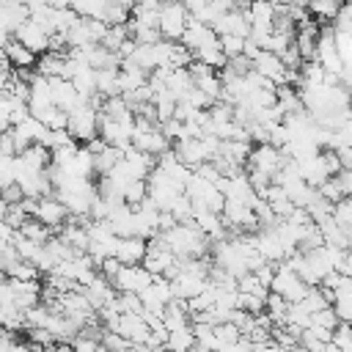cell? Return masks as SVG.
<instances>
[{
    "label": "cell",
    "instance_id": "1",
    "mask_svg": "<svg viewBox=\"0 0 352 352\" xmlns=\"http://www.w3.org/2000/svg\"><path fill=\"white\" fill-rule=\"evenodd\" d=\"M69 132L77 143H91L94 138H99V107H94L91 102L77 104L69 113Z\"/></svg>",
    "mask_w": 352,
    "mask_h": 352
},
{
    "label": "cell",
    "instance_id": "2",
    "mask_svg": "<svg viewBox=\"0 0 352 352\" xmlns=\"http://www.w3.org/2000/svg\"><path fill=\"white\" fill-rule=\"evenodd\" d=\"M187 25H190V11L184 8L182 0L162 3V8H160V30H162V38L182 41Z\"/></svg>",
    "mask_w": 352,
    "mask_h": 352
},
{
    "label": "cell",
    "instance_id": "3",
    "mask_svg": "<svg viewBox=\"0 0 352 352\" xmlns=\"http://www.w3.org/2000/svg\"><path fill=\"white\" fill-rule=\"evenodd\" d=\"M272 292H278V294H283L289 302H300V300H305V294L311 292V286L286 264V261H280L278 264V270H275V280H272Z\"/></svg>",
    "mask_w": 352,
    "mask_h": 352
},
{
    "label": "cell",
    "instance_id": "4",
    "mask_svg": "<svg viewBox=\"0 0 352 352\" xmlns=\"http://www.w3.org/2000/svg\"><path fill=\"white\" fill-rule=\"evenodd\" d=\"M36 220H41L44 226H50L55 234L63 228V223H66V217H72V212H69V206L58 198V195H44V198H38V204H36V214H33Z\"/></svg>",
    "mask_w": 352,
    "mask_h": 352
},
{
    "label": "cell",
    "instance_id": "5",
    "mask_svg": "<svg viewBox=\"0 0 352 352\" xmlns=\"http://www.w3.org/2000/svg\"><path fill=\"white\" fill-rule=\"evenodd\" d=\"M286 157L278 146L272 143H256L253 151H250V160H248V168H256V170H264L270 176H275L280 168H283Z\"/></svg>",
    "mask_w": 352,
    "mask_h": 352
},
{
    "label": "cell",
    "instance_id": "6",
    "mask_svg": "<svg viewBox=\"0 0 352 352\" xmlns=\"http://www.w3.org/2000/svg\"><path fill=\"white\" fill-rule=\"evenodd\" d=\"M212 28H214L220 36H242V38H248L250 30H253L248 8H231V11L220 14V19H217Z\"/></svg>",
    "mask_w": 352,
    "mask_h": 352
},
{
    "label": "cell",
    "instance_id": "7",
    "mask_svg": "<svg viewBox=\"0 0 352 352\" xmlns=\"http://www.w3.org/2000/svg\"><path fill=\"white\" fill-rule=\"evenodd\" d=\"M154 278H157V275H151L143 264H124L121 272L113 278V283H116L118 292H138V294H140Z\"/></svg>",
    "mask_w": 352,
    "mask_h": 352
},
{
    "label": "cell",
    "instance_id": "8",
    "mask_svg": "<svg viewBox=\"0 0 352 352\" xmlns=\"http://www.w3.org/2000/svg\"><path fill=\"white\" fill-rule=\"evenodd\" d=\"M253 69L258 74H264L267 80H272L275 85H286V74H289V66L283 63L280 55L270 52V50H261L256 58H253Z\"/></svg>",
    "mask_w": 352,
    "mask_h": 352
},
{
    "label": "cell",
    "instance_id": "9",
    "mask_svg": "<svg viewBox=\"0 0 352 352\" xmlns=\"http://www.w3.org/2000/svg\"><path fill=\"white\" fill-rule=\"evenodd\" d=\"M173 154H176L187 168H192V170H198L204 162L212 160V157H209V148L204 146L201 138H187V140L173 143Z\"/></svg>",
    "mask_w": 352,
    "mask_h": 352
},
{
    "label": "cell",
    "instance_id": "10",
    "mask_svg": "<svg viewBox=\"0 0 352 352\" xmlns=\"http://www.w3.org/2000/svg\"><path fill=\"white\" fill-rule=\"evenodd\" d=\"M28 50H33L36 55H44V52H50V44H52V36L38 25V22H33V19H28V22H22V28L14 33Z\"/></svg>",
    "mask_w": 352,
    "mask_h": 352
},
{
    "label": "cell",
    "instance_id": "11",
    "mask_svg": "<svg viewBox=\"0 0 352 352\" xmlns=\"http://www.w3.org/2000/svg\"><path fill=\"white\" fill-rule=\"evenodd\" d=\"M116 330L132 344H146L151 336V324L143 319V314H121Z\"/></svg>",
    "mask_w": 352,
    "mask_h": 352
},
{
    "label": "cell",
    "instance_id": "12",
    "mask_svg": "<svg viewBox=\"0 0 352 352\" xmlns=\"http://www.w3.org/2000/svg\"><path fill=\"white\" fill-rule=\"evenodd\" d=\"M214 41H220V33H217L212 25H206V22L190 16V25H187V30H184V36H182V44H187V47L195 52V50H201V47H206V44H214Z\"/></svg>",
    "mask_w": 352,
    "mask_h": 352
},
{
    "label": "cell",
    "instance_id": "13",
    "mask_svg": "<svg viewBox=\"0 0 352 352\" xmlns=\"http://www.w3.org/2000/svg\"><path fill=\"white\" fill-rule=\"evenodd\" d=\"M50 88H52V102H55L60 110H66V113H72L77 104L85 102V99L77 94L74 82L66 80V77H50Z\"/></svg>",
    "mask_w": 352,
    "mask_h": 352
},
{
    "label": "cell",
    "instance_id": "14",
    "mask_svg": "<svg viewBox=\"0 0 352 352\" xmlns=\"http://www.w3.org/2000/svg\"><path fill=\"white\" fill-rule=\"evenodd\" d=\"M148 256V239L146 236H121L116 248V258L121 264H143Z\"/></svg>",
    "mask_w": 352,
    "mask_h": 352
},
{
    "label": "cell",
    "instance_id": "15",
    "mask_svg": "<svg viewBox=\"0 0 352 352\" xmlns=\"http://www.w3.org/2000/svg\"><path fill=\"white\" fill-rule=\"evenodd\" d=\"M3 52H6V60H8L14 69H30V66L38 63V55H36L33 50H28L16 36H6Z\"/></svg>",
    "mask_w": 352,
    "mask_h": 352
},
{
    "label": "cell",
    "instance_id": "16",
    "mask_svg": "<svg viewBox=\"0 0 352 352\" xmlns=\"http://www.w3.org/2000/svg\"><path fill=\"white\" fill-rule=\"evenodd\" d=\"M165 85H168V91L182 102V99L195 88V80H192L190 69H170V74H168Z\"/></svg>",
    "mask_w": 352,
    "mask_h": 352
},
{
    "label": "cell",
    "instance_id": "17",
    "mask_svg": "<svg viewBox=\"0 0 352 352\" xmlns=\"http://www.w3.org/2000/svg\"><path fill=\"white\" fill-rule=\"evenodd\" d=\"M118 72H121V69H96V91H99V96H104V99L121 96Z\"/></svg>",
    "mask_w": 352,
    "mask_h": 352
},
{
    "label": "cell",
    "instance_id": "18",
    "mask_svg": "<svg viewBox=\"0 0 352 352\" xmlns=\"http://www.w3.org/2000/svg\"><path fill=\"white\" fill-rule=\"evenodd\" d=\"M195 344H198L195 341V330L190 324V327H182V330H170L165 349H170V352H192Z\"/></svg>",
    "mask_w": 352,
    "mask_h": 352
},
{
    "label": "cell",
    "instance_id": "19",
    "mask_svg": "<svg viewBox=\"0 0 352 352\" xmlns=\"http://www.w3.org/2000/svg\"><path fill=\"white\" fill-rule=\"evenodd\" d=\"M19 234H25L28 239H33V242H41V245H44L47 239H52V236H55V231H52L50 226H44L41 220H36V217H30V220H28V223L19 228Z\"/></svg>",
    "mask_w": 352,
    "mask_h": 352
},
{
    "label": "cell",
    "instance_id": "20",
    "mask_svg": "<svg viewBox=\"0 0 352 352\" xmlns=\"http://www.w3.org/2000/svg\"><path fill=\"white\" fill-rule=\"evenodd\" d=\"M146 198H148V179H135V182L126 184L124 201H126L129 206H138V204H143Z\"/></svg>",
    "mask_w": 352,
    "mask_h": 352
},
{
    "label": "cell",
    "instance_id": "21",
    "mask_svg": "<svg viewBox=\"0 0 352 352\" xmlns=\"http://www.w3.org/2000/svg\"><path fill=\"white\" fill-rule=\"evenodd\" d=\"M104 6H107V0H74L72 3V8L80 16H91V19H102L104 16Z\"/></svg>",
    "mask_w": 352,
    "mask_h": 352
},
{
    "label": "cell",
    "instance_id": "22",
    "mask_svg": "<svg viewBox=\"0 0 352 352\" xmlns=\"http://www.w3.org/2000/svg\"><path fill=\"white\" fill-rule=\"evenodd\" d=\"M300 305L308 311V314H316V311H322V308H327L330 302H327V297H324V292H322V286H311V292L305 294V300H300Z\"/></svg>",
    "mask_w": 352,
    "mask_h": 352
},
{
    "label": "cell",
    "instance_id": "23",
    "mask_svg": "<svg viewBox=\"0 0 352 352\" xmlns=\"http://www.w3.org/2000/svg\"><path fill=\"white\" fill-rule=\"evenodd\" d=\"M333 217L344 231H352V198H341L333 206Z\"/></svg>",
    "mask_w": 352,
    "mask_h": 352
},
{
    "label": "cell",
    "instance_id": "24",
    "mask_svg": "<svg viewBox=\"0 0 352 352\" xmlns=\"http://www.w3.org/2000/svg\"><path fill=\"white\" fill-rule=\"evenodd\" d=\"M245 44H248V38H242V36H220V47H223L226 58L245 55Z\"/></svg>",
    "mask_w": 352,
    "mask_h": 352
},
{
    "label": "cell",
    "instance_id": "25",
    "mask_svg": "<svg viewBox=\"0 0 352 352\" xmlns=\"http://www.w3.org/2000/svg\"><path fill=\"white\" fill-rule=\"evenodd\" d=\"M338 314H336V308L333 305H327V308H322V311H316V314H311V324H319V327H330V330H336L338 327Z\"/></svg>",
    "mask_w": 352,
    "mask_h": 352
},
{
    "label": "cell",
    "instance_id": "26",
    "mask_svg": "<svg viewBox=\"0 0 352 352\" xmlns=\"http://www.w3.org/2000/svg\"><path fill=\"white\" fill-rule=\"evenodd\" d=\"M72 346H74V352H99V349H102V338H94V336H88V333H80V336L72 341Z\"/></svg>",
    "mask_w": 352,
    "mask_h": 352
},
{
    "label": "cell",
    "instance_id": "27",
    "mask_svg": "<svg viewBox=\"0 0 352 352\" xmlns=\"http://www.w3.org/2000/svg\"><path fill=\"white\" fill-rule=\"evenodd\" d=\"M333 344L341 346V349L352 346V324L349 322H338V327L333 330Z\"/></svg>",
    "mask_w": 352,
    "mask_h": 352
},
{
    "label": "cell",
    "instance_id": "28",
    "mask_svg": "<svg viewBox=\"0 0 352 352\" xmlns=\"http://www.w3.org/2000/svg\"><path fill=\"white\" fill-rule=\"evenodd\" d=\"M333 179H336L338 190L344 192V198H352V168H341Z\"/></svg>",
    "mask_w": 352,
    "mask_h": 352
},
{
    "label": "cell",
    "instance_id": "29",
    "mask_svg": "<svg viewBox=\"0 0 352 352\" xmlns=\"http://www.w3.org/2000/svg\"><path fill=\"white\" fill-rule=\"evenodd\" d=\"M280 58H283V63H286L289 69H302V63H305L302 55H300V50H297V44H289V50H286Z\"/></svg>",
    "mask_w": 352,
    "mask_h": 352
},
{
    "label": "cell",
    "instance_id": "30",
    "mask_svg": "<svg viewBox=\"0 0 352 352\" xmlns=\"http://www.w3.org/2000/svg\"><path fill=\"white\" fill-rule=\"evenodd\" d=\"M319 192H322L327 201H333V204H338V201L344 198V192L338 190V184H336V179H333V176H330V179H327V182L319 187Z\"/></svg>",
    "mask_w": 352,
    "mask_h": 352
},
{
    "label": "cell",
    "instance_id": "31",
    "mask_svg": "<svg viewBox=\"0 0 352 352\" xmlns=\"http://www.w3.org/2000/svg\"><path fill=\"white\" fill-rule=\"evenodd\" d=\"M121 267H124V264H121L116 256H110V258H104V261H102V267H99V270H102V275H107V278L113 280V278L121 272Z\"/></svg>",
    "mask_w": 352,
    "mask_h": 352
},
{
    "label": "cell",
    "instance_id": "32",
    "mask_svg": "<svg viewBox=\"0 0 352 352\" xmlns=\"http://www.w3.org/2000/svg\"><path fill=\"white\" fill-rule=\"evenodd\" d=\"M184 3V8L190 11V16H201V11L209 6V0H182Z\"/></svg>",
    "mask_w": 352,
    "mask_h": 352
},
{
    "label": "cell",
    "instance_id": "33",
    "mask_svg": "<svg viewBox=\"0 0 352 352\" xmlns=\"http://www.w3.org/2000/svg\"><path fill=\"white\" fill-rule=\"evenodd\" d=\"M336 154L341 160V168H352V146H341V148H336Z\"/></svg>",
    "mask_w": 352,
    "mask_h": 352
},
{
    "label": "cell",
    "instance_id": "34",
    "mask_svg": "<svg viewBox=\"0 0 352 352\" xmlns=\"http://www.w3.org/2000/svg\"><path fill=\"white\" fill-rule=\"evenodd\" d=\"M338 272H341V275H346V278H352V250H346L344 261L338 264Z\"/></svg>",
    "mask_w": 352,
    "mask_h": 352
},
{
    "label": "cell",
    "instance_id": "35",
    "mask_svg": "<svg viewBox=\"0 0 352 352\" xmlns=\"http://www.w3.org/2000/svg\"><path fill=\"white\" fill-rule=\"evenodd\" d=\"M270 352H292V349L283 346V344H278V341H270Z\"/></svg>",
    "mask_w": 352,
    "mask_h": 352
},
{
    "label": "cell",
    "instance_id": "36",
    "mask_svg": "<svg viewBox=\"0 0 352 352\" xmlns=\"http://www.w3.org/2000/svg\"><path fill=\"white\" fill-rule=\"evenodd\" d=\"M231 3H234V8H248L253 0H231Z\"/></svg>",
    "mask_w": 352,
    "mask_h": 352
},
{
    "label": "cell",
    "instance_id": "37",
    "mask_svg": "<svg viewBox=\"0 0 352 352\" xmlns=\"http://www.w3.org/2000/svg\"><path fill=\"white\" fill-rule=\"evenodd\" d=\"M113 3H121V6H126V8H135L138 0H113Z\"/></svg>",
    "mask_w": 352,
    "mask_h": 352
},
{
    "label": "cell",
    "instance_id": "38",
    "mask_svg": "<svg viewBox=\"0 0 352 352\" xmlns=\"http://www.w3.org/2000/svg\"><path fill=\"white\" fill-rule=\"evenodd\" d=\"M292 352H311L308 346H302V344H297V346H292Z\"/></svg>",
    "mask_w": 352,
    "mask_h": 352
},
{
    "label": "cell",
    "instance_id": "39",
    "mask_svg": "<svg viewBox=\"0 0 352 352\" xmlns=\"http://www.w3.org/2000/svg\"><path fill=\"white\" fill-rule=\"evenodd\" d=\"M346 250H352V231L346 234Z\"/></svg>",
    "mask_w": 352,
    "mask_h": 352
}]
</instances>
